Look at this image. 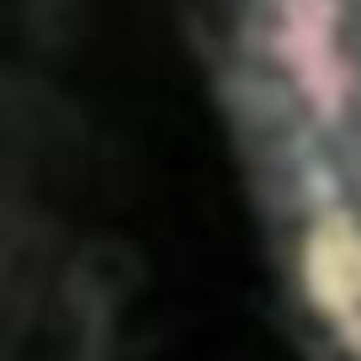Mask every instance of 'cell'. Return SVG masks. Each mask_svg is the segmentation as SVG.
<instances>
[{
    "label": "cell",
    "mask_w": 361,
    "mask_h": 361,
    "mask_svg": "<svg viewBox=\"0 0 361 361\" xmlns=\"http://www.w3.org/2000/svg\"><path fill=\"white\" fill-rule=\"evenodd\" d=\"M224 37L319 340L361 361V0H224Z\"/></svg>",
    "instance_id": "1"
}]
</instances>
